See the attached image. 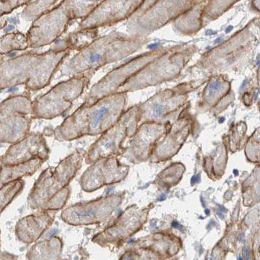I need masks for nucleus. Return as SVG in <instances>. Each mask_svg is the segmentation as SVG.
<instances>
[{
    "instance_id": "9b49d317",
    "label": "nucleus",
    "mask_w": 260,
    "mask_h": 260,
    "mask_svg": "<svg viewBox=\"0 0 260 260\" xmlns=\"http://www.w3.org/2000/svg\"><path fill=\"white\" fill-rule=\"evenodd\" d=\"M137 4L138 0H102L89 15L81 20L78 30L99 29L117 24L129 17Z\"/></svg>"
},
{
    "instance_id": "4468645a",
    "label": "nucleus",
    "mask_w": 260,
    "mask_h": 260,
    "mask_svg": "<svg viewBox=\"0 0 260 260\" xmlns=\"http://www.w3.org/2000/svg\"><path fill=\"white\" fill-rule=\"evenodd\" d=\"M55 211L39 210L34 214L22 218L16 222V238L25 244H32L39 240L43 234L52 226Z\"/></svg>"
},
{
    "instance_id": "dca6fc26",
    "label": "nucleus",
    "mask_w": 260,
    "mask_h": 260,
    "mask_svg": "<svg viewBox=\"0 0 260 260\" xmlns=\"http://www.w3.org/2000/svg\"><path fill=\"white\" fill-rule=\"evenodd\" d=\"M63 243L59 237H53L39 241L32 246L26 254V259H59L61 258Z\"/></svg>"
},
{
    "instance_id": "4be33fe9",
    "label": "nucleus",
    "mask_w": 260,
    "mask_h": 260,
    "mask_svg": "<svg viewBox=\"0 0 260 260\" xmlns=\"http://www.w3.org/2000/svg\"><path fill=\"white\" fill-rule=\"evenodd\" d=\"M31 0H0V17L8 15L16 9L28 5Z\"/></svg>"
},
{
    "instance_id": "412c9836",
    "label": "nucleus",
    "mask_w": 260,
    "mask_h": 260,
    "mask_svg": "<svg viewBox=\"0 0 260 260\" xmlns=\"http://www.w3.org/2000/svg\"><path fill=\"white\" fill-rule=\"evenodd\" d=\"M57 0H36L25 7L22 11V17L26 21H34L43 13L50 10L51 7L56 3Z\"/></svg>"
},
{
    "instance_id": "9d476101",
    "label": "nucleus",
    "mask_w": 260,
    "mask_h": 260,
    "mask_svg": "<svg viewBox=\"0 0 260 260\" xmlns=\"http://www.w3.org/2000/svg\"><path fill=\"white\" fill-rule=\"evenodd\" d=\"M128 173V167L120 164L115 156L102 157L90 164L80 178L83 191L92 192L101 188L121 182Z\"/></svg>"
},
{
    "instance_id": "a211bd4d",
    "label": "nucleus",
    "mask_w": 260,
    "mask_h": 260,
    "mask_svg": "<svg viewBox=\"0 0 260 260\" xmlns=\"http://www.w3.org/2000/svg\"><path fill=\"white\" fill-rule=\"evenodd\" d=\"M102 0H62L59 4L71 20H83Z\"/></svg>"
},
{
    "instance_id": "6e6552de",
    "label": "nucleus",
    "mask_w": 260,
    "mask_h": 260,
    "mask_svg": "<svg viewBox=\"0 0 260 260\" xmlns=\"http://www.w3.org/2000/svg\"><path fill=\"white\" fill-rule=\"evenodd\" d=\"M122 202L118 194L101 197L64 209L61 219L72 226H87L101 223L110 217Z\"/></svg>"
},
{
    "instance_id": "20e7f679",
    "label": "nucleus",
    "mask_w": 260,
    "mask_h": 260,
    "mask_svg": "<svg viewBox=\"0 0 260 260\" xmlns=\"http://www.w3.org/2000/svg\"><path fill=\"white\" fill-rule=\"evenodd\" d=\"M140 46L139 39L118 32L99 37L72 57L62 67L61 74L74 76L96 70L120 61L136 52Z\"/></svg>"
},
{
    "instance_id": "b1692460",
    "label": "nucleus",
    "mask_w": 260,
    "mask_h": 260,
    "mask_svg": "<svg viewBox=\"0 0 260 260\" xmlns=\"http://www.w3.org/2000/svg\"><path fill=\"white\" fill-rule=\"evenodd\" d=\"M2 166H3V164H2V156H0V169H1Z\"/></svg>"
},
{
    "instance_id": "5701e85b",
    "label": "nucleus",
    "mask_w": 260,
    "mask_h": 260,
    "mask_svg": "<svg viewBox=\"0 0 260 260\" xmlns=\"http://www.w3.org/2000/svg\"><path fill=\"white\" fill-rule=\"evenodd\" d=\"M17 257L7 252H0V259H17Z\"/></svg>"
},
{
    "instance_id": "f257e3e1",
    "label": "nucleus",
    "mask_w": 260,
    "mask_h": 260,
    "mask_svg": "<svg viewBox=\"0 0 260 260\" xmlns=\"http://www.w3.org/2000/svg\"><path fill=\"white\" fill-rule=\"evenodd\" d=\"M70 53L53 46L44 53H25L9 59L0 55V90L22 85L29 91L44 89Z\"/></svg>"
},
{
    "instance_id": "7ed1b4c3",
    "label": "nucleus",
    "mask_w": 260,
    "mask_h": 260,
    "mask_svg": "<svg viewBox=\"0 0 260 260\" xmlns=\"http://www.w3.org/2000/svg\"><path fill=\"white\" fill-rule=\"evenodd\" d=\"M85 154V150H76L56 167L42 172L27 197L29 207L51 211L63 208L71 194L70 183L81 168Z\"/></svg>"
},
{
    "instance_id": "f8f14e48",
    "label": "nucleus",
    "mask_w": 260,
    "mask_h": 260,
    "mask_svg": "<svg viewBox=\"0 0 260 260\" xmlns=\"http://www.w3.org/2000/svg\"><path fill=\"white\" fill-rule=\"evenodd\" d=\"M50 150L46 139L40 133L29 134L22 140L12 144L2 156L4 166H16L40 159L47 161Z\"/></svg>"
},
{
    "instance_id": "393cba45",
    "label": "nucleus",
    "mask_w": 260,
    "mask_h": 260,
    "mask_svg": "<svg viewBox=\"0 0 260 260\" xmlns=\"http://www.w3.org/2000/svg\"><path fill=\"white\" fill-rule=\"evenodd\" d=\"M0 238H1V231H0ZM1 244V243H0Z\"/></svg>"
},
{
    "instance_id": "aec40b11",
    "label": "nucleus",
    "mask_w": 260,
    "mask_h": 260,
    "mask_svg": "<svg viewBox=\"0 0 260 260\" xmlns=\"http://www.w3.org/2000/svg\"><path fill=\"white\" fill-rule=\"evenodd\" d=\"M25 186V182L22 179L14 181L0 188V215L5 209L20 194Z\"/></svg>"
},
{
    "instance_id": "f3484780",
    "label": "nucleus",
    "mask_w": 260,
    "mask_h": 260,
    "mask_svg": "<svg viewBox=\"0 0 260 260\" xmlns=\"http://www.w3.org/2000/svg\"><path fill=\"white\" fill-rule=\"evenodd\" d=\"M99 36V29H84L70 34L67 38L59 44L55 45V47L67 49L70 51L81 50L89 46Z\"/></svg>"
},
{
    "instance_id": "1a4fd4ad",
    "label": "nucleus",
    "mask_w": 260,
    "mask_h": 260,
    "mask_svg": "<svg viewBox=\"0 0 260 260\" xmlns=\"http://www.w3.org/2000/svg\"><path fill=\"white\" fill-rule=\"evenodd\" d=\"M60 5L34 20L26 35L29 47L37 48L52 45L68 28L71 22Z\"/></svg>"
},
{
    "instance_id": "39448f33",
    "label": "nucleus",
    "mask_w": 260,
    "mask_h": 260,
    "mask_svg": "<svg viewBox=\"0 0 260 260\" xmlns=\"http://www.w3.org/2000/svg\"><path fill=\"white\" fill-rule=\"evenodd\" d=\"M89 78L84 73L72 76L32 101V115L37 119L52 120L71 109L74 101L84 92Z\"/></svg>"
},
{
    "instance_id": "2eb2a0df",
    "label": "nucleus",
    "mask_w": 260,
    "mask_h": 260,
    "mask_svg": "<svg viewBox=\"0 0 260 260\" xmlns=\"http://www.w3.org/2000/svg\"><path fill=\"white\" fill-rule=\"evenodd\" d=\"M44 162L40 159H35L16 166L3 165L0 169V188L14 181L34 175Z\"/></svg>"
},
{
    "instance_id": "ddd939ff",
    "label": "nucleus",
    "mask_w": 260,
    "mask_h": 260,
    "mask_svg": "<svg viewBox=\"0 0 260 260\" xmlns=\"http://www.w3.org/2000/svg\"><path fill=\"white\" fill-rule=\"evenodd\" d=\"M139 219L140 215L137 209L127 208L115 223L95 235L92 239V243L105 248L122 242L138 230Z\"/></svg>"
},
{
    "instance_id": "0eeeda50",
    "label": "nucleus",
    "mask_w": 260,
    "mask_h": 260,
    "mask_svg": "<svg viewBox=\"0 0 260 260\" xmlns=\"http://www.w3.org/2000/svg\"><path fill=\"white\" fill-rule=\"evenodd\" d=\"M138 120V110L132 108L123 113L115 124L90 145L86 152L85 164L90 165L102 157L115 156L124 152L123 144L132 136Z\"/></svg>"
},
{
    "instance_id": "6ab92c4d",
    "label": "nucleus",
    "mask_w": 260,
    "mask_h": 260,
    "mask_svg": "<svg viewBox=\"0 0 260 260\" xmlns=\"http://www.w3.org/2000/svg\"><path fill=\"white\" fill-rule=\"evenodd\" d=\"M28 48L27 36L22 32H10L0 37V55H7L14 51L25 50Z\"/></svg>"
},
{
    "instance_id": "f03ea898",
    "label": "nucleus",
    "mask_w": 260,
    "mask_h": 260,
    "mask_svg": "<svg viewBox=\"0 0 260 260\" xmlns=\"http://www.w3.org/2000/svg\"><path fill=\"white\" fill-rule=\"evenodd\" d=\"M126 101V92H117L102 98L91 106L82 104L54 129L55 139L63 142L104 134L124 113Z\"/></svg>"
},
{
    "instance_id": "423d86ee",
    "label": "nucleus",
    "mask_w": 260,
    "mask_h": 260,
    "mask_svg": "<svg viewBox=\"0 0 260 260\" xmlns=\"http://www.w3.org/2000/svg\"><path fill=\"white\" fill-rule=\"evenodd\" d=\"M32 101L29 95H13L0 103V143L15 144L29 134Z\"/></svg>"
}]
</instances>
